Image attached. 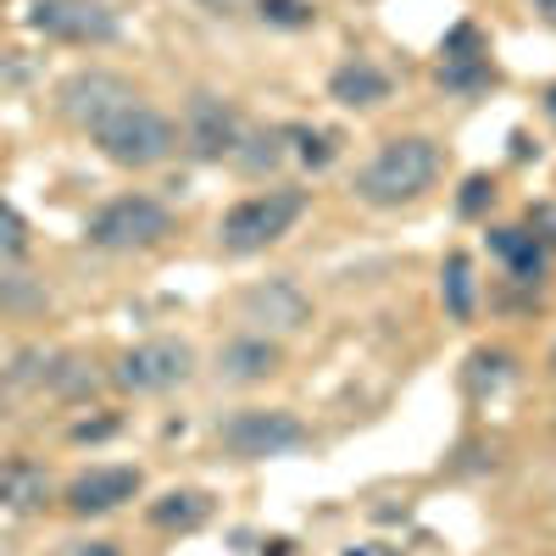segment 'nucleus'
<instances>
[{"mask_svg":"<svg viewBox=\"0 0 556 556\" xmlns=\"http://www.w3.org/2000/svg\"><path fill=\"white\" fill-rule=\"evenodd\" d=\"M545 117H551V123H556V84H551V89H545Z\"/></svg>","mask_w":556,"mask_h":556,"instance_id":"nucleus-28","label":"nucleus"},{"mask_svg":"<svg viewBox=\"0 0 556 556\" xmlns=\"http://www.w3.org/2000/svg\"><path fill=\"white\" fill-rule=\"evenodd\" d=\"M245 317L251 323H267V329H301V323L312 317V301L290 285V278H273V285H256V290H245Z\"/></svg>","mask_w":556,"mask_h":556,"instance_id":"nucleus-12","label":"nucleus"},{"mask_svg":"<svg viewBox=\"0 0 556 556\" xmlns=\"http://www.w3.org/2000/svg\"><path fill=\"white\" fill-rule=\"evenodd\" d=\"M240 139H245V128H240V112L228 101H217V96H195L190 101V112H184V146H190L201 162L235 156Z\"/></svg>","mask_w":556,"mask_h":556,"instance_id":"nucleus-8","label":"nucleus"},{"mask_svg":"<svg viewBox=\"0 0 556 556\" xmlns=\"http://www.w3.org/2000/svg\"><path fill=\"white\" fill-rule=\"evenodd\" d=\"M301 212H306V195H301V190H262V195H245L240 206L223 212L217 240H223V251H235V256L267 251L273 240H285L290 228L301 223Z\"/></svg>","mask_w":556,"mask_h":556,"instance_id":"nucleus-3","label":"nucleus"},{"mask_svg":"<svg viewBox=\"0 0 556 556\" xmlns=\"http://www.w3.org/2000/svg\"><path fill=\"white\" fill-rule=\"evenodd\" d=\"M56 101H62V112H67L78 128H89L96 117H106L112 106L134 101V89H128L117 73H73V78L56 89Z\"/></svg>","mask_w":556,"mask_h":556,"instance_id":"nucleus-10","label":"nucleus"},{"mask_svg":"<svg viewBox=\"0 0 556 556\" xmlns=\"http://www.w3.org/2000/svg\"><path fill=\"white\" fill-rule=\"evenodd\" d=\"M534 12H540V17H545V23L556 28V0H534Z\"/></svg>","mask_w":556,"mask_h":556,"instance_id":"nucleus-27","label":"nucleus"},{"mask_svg":"<svg viewBox=\"0 0 556 556\" xmlns=\"http://www.w3.org/2000/svg\"><path fill=\"white\" fill-rule=\"evenodd\" d=\"M529 235H534L540 245L556 251V201H540V206L529 212Z\"/></svg>","mask_w":556,"mask_h":556,"instance_id":"nucleus-22","label":"nucleus"},{"mask_svg":"<svg viewBox=\"0 0 556 556\" xmlns=\"http://www.w3.org/2000/svg\"><path fill=\"white\" fill-rule=\"evenodd\" d=\"M217 374L228 384H256L267 374H278V345L267 334H245V340H228L217 351Z\"/></svg>","mask_w":556,"mask_h":556,"instance_id":"nucleus-13","label":"nucleus"},{"mask_svg":"<svg viewBox=\"0 0 556 556\" xmlns=\"http://www.w3.org/2000/svg\"><path fill=\"white\" fill-rule=\"evenodd\" d=\"M551 374H556V351H551Z\"/></svg>","mask_w":556,"mask_h":556,"instance_id":"nucleus-29","label":"nucleus"},{"mask_svg":"<svg viewBox=\"0 0 556 556\" xmlns=\"http://www.w3.org/2000/svg\"><path fill=\"white\" fill-rule=\"evenodd\" d=\"M56 495L51 473L28 456H0V513H45Z\"/></svg>","mask_w":556,"mask_h":556,"instance_id":"nucleus-11","label":"nucleus"},{"mask_svg":"<svg viewBox=\"0 0 556 556\" xmlns=\"http://www.w3.org/2000/svg\"><path fill=\"white\" fill-rule=\"evenodd\" d=\"M23 251H28V223H23L7 201H0V256L12 262V256H23Z\"/></svg>","mask_w":556,"mask_h":556,"instance_id":"nucleus-19","label":"nucleus"},{"mask_svg":"<svg viewBox=\"0 0 556 556\" xmlns=\"http://www.w3.org/2000/svg\"><path fill=\"white\" fill-rule=\"evenodd\" d=\"M217 445L240 462H267V456H285V451L306 445V424L285 406H245V412L217 424Z\"/></svg>","mask_w":556,"mask_h":556,"instance_id":"nucleus-4","label":"nucleus"},{"mask_svg":"<svg viewBox=\"0 0 556 556\" xmlns=\"http://www.w3.org/2000/svg\"><path fill=\"white\" fill-rule=\"evenodd\" d=\"M190 367H195V351L184 340H146V345H134V351L117 356L112 384L128 390V395H162V390L190 379Z\"/></svg>","mask_w":556,"mask_h":556,"instance_id":"nucleus-6","label":"nucleus"},{"mask_svg":"<svg viewBox=\"0 0 556 556\" xmlns=\"http://www.w3.org/2000/svg\"><path fill=\"white\" fill-rule=\"evenodd\" d=\"M490 245L501 251L506 267H513V278H529V285H534V278L545 273V245L529 235V228H495Z\"/></svg>","mask_w":556,"mask_h":556,"instance_id":"nucleus-16","label":"nucleus"},{"mask_svg":"<svg viewBox=\"0 0 556 556\" xmlns=\"http://www.w3.org/2000/svg\"><path fill=\"white\" fill-rule=\"evenodd\" d=\"M245 146H256V151H235V162L245 173H262V167L278 162V134H256V139H245Z\"/></svg>","mask_w":556,"mask_h":556,"instance_id":"nucleus-20","label":"nucleus"},{"mask_svg":"<svg viewBox=\"0 0 556 556\" xmlns=\"http://www.w3.org/2000/svg\"><path fill=\"white\" fill-rule=\"evenodd\" d=\"M67 556H117V545L112 540H78V545H67Z\"/></svg>","mask_w":556,"mask_h":556,"instance_id":"nucleus-24","label":"nucleus"},{"mask_svg":"<svg viewBox=\"0 0 556 556\" xmlns=\"http://www.w3.org/2000/svg\"><path fill=\"white\" fill-rule=\"evenodd\" d=\"M445 306H451V317H473V267L462 251L445 262Z\"/></svg>","mask_w":556,"mask_h":556,"instance_id":"nucleus-17","label":"nucleus"},{"mask_svg":"<svg viewBox=\"0 0 556 556\" xmlns=\"http://www.w3.org/2000/svg\"><path fill=\"white\" fill-rule=\"evenodd\" d=\"M173 235V217L151 195H117L89 217V245L101 251H151Z\"/></svg>","mask_w":556,"mask_h":556,"instance_id":"nucleus-5","label":"nucleus"},{"mask_svg":"<svg viewBox=\"0 0 556 556\" xmlns=\"http://www.w3.org/2000/svg\"><path fill=\"white\" fill-rule=\"evenodd\" d=\"M201 7H206V12H240L245 0H201Z\"/></svg>","mask_w":556,"mask_h":556,"instance_id":"nucleus-26","label":"nucleus"},{"mask_svg":"<svg viewBox=\"0 0 556 556\" xmlns=\"http://www.w3.org/2000/svg\"><path fill=\"white\" fill-rule=\"evenodd\" d=\"M295 139H301V162H312V167H329V162H334V139H329V134L295 128Z\"/></svg>","mask_w":556,"mask_h":556,"instance_id":"nucleus-21","label":"nucleus"},{"mask_svg":"<svg viewBox=\"0 0 556 556\" xmlns=\"http://www.w3.org/2000/svg\"><path fill=\"white\" fill-rule=\"evenodd\" d=\"M490 195H495V184H490L484 173H479V178H468V184H462V212H468V217H479Z\"/></svg>","mask_w":556,"mask_h":556,"instance_id":"nucleus-23","label":"nucleus"},{"mask_svg":"<svg viewBox=\"0 0 556 556\" xmlns=\"http://www.w3.org/2000/svg\"><path fill=\"white\" fill-rule=\"evenodd\" d=\"M440 178V146L424 134H406V139H384L379 156L356 173V195L367 206H406L424 190H434Z\"/></svg>","mask_w":556,"mask_h":556,"instance_id":"nucleus-1","label":"nucleus"},{"mask_svg":"<svg viewBox=\"0 0 556 556\" xmlns=\"http://www.w3.org/2000/svg\"><path fill=\"white\" fill-rule=\"evenodd\" d=\"M329 96L340 101V106H379L384 96H390V78L374 67V62H345V67H334V78H329Z\"/></svg>","mask_w":556,"mask_h":556,"instance_id":"nucleus-14","label":"nucleus"},{"mask_svg":"<svg viewBox=\"0 0 556 556\" xmlns=\"http://www.w3.org/2000/svg\"><path fill=\"white\" fill-rule=\"evenodd\" d=\"M28 23L45 39H62V45H112L123 34L117 12L101 7V0H34Z\"/></svg>","mask_w":556,"mask_h":556,"instance_id":"nucleus-7","label":"nucleus"},{"mask_svg":"<svg viewBox=\"0 0 556 556\" xmlns=\"http://www.w3.org/2000/svg\"><path fill=\"white\" fill-rule=\"evenodd\" d=\"M0 390H7V379H0Z\"/></svg>","mask_w":556,"mask_h":556,"instance_id":"nucleus-30","label":"nucleus"},{"mask_svg":"<svg viewBox=\"0 0 556 556\" xmlns=\"http://www.w3.org/2000/svg\"><path fill=\"white\" fill-rule=\"evenodd\" d=\"M317 12L306 7V0H262V23L273 28H306Z\"/></svg>","mask_w":556,"mask_h":556,"instance_id":"nucleus-18","label":"nucleus"},{"mask_svg":"<svg viewBox=\"0 0 556 556\" xmlns=\"http://www.w3.org/2000/svg\"><path fill=\"white\" fill-rule=\"evenodd\" d=\"M89 139L101 146V156L106 162H117V167H162L173 151H178V128L156 112V106H146V101H123V106H112L106 117H96L84 128Z\"/></svg>","mask_w":556,"mask_h":556,"instance_id":"nucleus-2","label":"nucleus"},{"mask_svg":"<svg viewBox=\"0 0 556 556\" xmlns=\"http://www.w3.org/2000/svg\"><path fill=\"white\" fill-rule=\"evenodd\" d=\"M139 468H89L67 484V513L78 518H101V513H117L123 501L139 495Z\"/></svg>","mask_w":556,"mask_h":556,"instance_id":"nucleus-9","label":"nucleus"},{"mask_svg":"<svg viewBox=\"0 0 556 556\" xmlns=\"http://www.w3.org/2000/svg\"><path fill=\"white\" fill-rule=\"evenodd\" d=\"M345 556H401V551L395 545H351Z\"/></svg>","mask_w":556,"mask_h":556,"instance_id":"nucleus-25","label":"nucleus"},{"mask_svg":"<svg viewBox=\"0 0 556 556\" xmlns=\"http://www.w3.org/2000/svg\"><path fill=\"white\" fill-rule=\"evenodd\" d=\"M212 518V495L206 490H167L162 501H151V523L156 529H178V534H190Z\"/></svg>","mask_w":556,"mask_h":556,"instance_id":"nucleus-15","label":"nucleus"}]
</instances>
